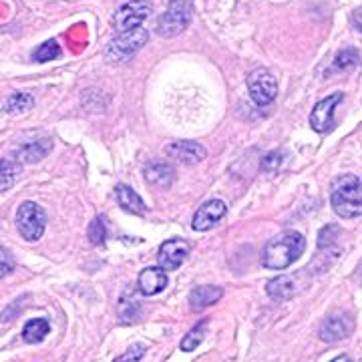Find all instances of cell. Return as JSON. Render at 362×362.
Listing matches in <instances>:
<instances>
[{"label":"cell","instance_id":"6da1fadb","mask_svg":"<svg viewBox=\"0 0 362 362\" xmlns=\"http://www.w3.org/2000/svg\"><path fill=\"white\" fill-rule=\"evenodd\" d=\"M306 247V240L300 232H284L264 246L262 266L266 270H286L296 262Z\"/></svg>","mask_w":362,"mask_h":362},{"label":"cell","instance_id":"7a4b0ae2","mask_svg":"<svg viewBox=\"0 0 362 362\" xmlns=\"http://www.w3.org/2000/svg\"><path fill=\"white\" fill-rule=\"evenodd\" d=\"M332 209L338 218L352 220L362 216V181L354 175H342L332 185Z\"/></svg>","mask_w":362,"mask_h":362},{"label":"cell","instance_id":"3957f363","mask_svg":"<svg viewBox=\"0 0 362 362\" xmlns=\"http://www.w3.org/2000/svg\"><path fill=\"white\" fill-rule=\"evenodd\" d=\"M147 39H149V33L147 28H143V25L125 33H117V37L109 42L105 51V59L109 63H127L131 57H135L141 51Z\"/></svg>","mask_w":362,"mask_h":362},{"label":"cell","instance_id":"277c9868","mask_svg":"<svg viewBox=\"0 0 362 362\" xmlns=\"http://www.w3.org/2000/svg\"><path fill=\"white\" fill-rule=\"evenodd\" d=\"M192 14H194V8H192L189 0H171L168 11L157 21V33L165 39L177 37L189 26Z\"/></svg>","mask_w":362,"mask_h":362},{"label":"cell","instance_id":"5b68a950","mask_svg":"<svg viewBox=\"0 0 362 362\" xmlns=\"http://www.w3.org/2000/svg\"><path fill=\"white\" fill-rule=\"evenodd\" d=\"M47 228V214L35 202H23L16 211V230L26 242H37Z\"/></svg>","mask_w":362,"mask_h":362},{"label":"cell","instance_id":"8992f818","mask_svg":"<svg viewBox=\"0 0 362 362\" xmlns=\"http://www.w3.org/2000/svg\"><path fill=\"white\" fill-rule=\"evenodd\" d=\"M247 90L252 101L258 107L270 105L278 95V81L268 69H256L247 75Z\"/></svg>","mask_w":362,"mask_h":362},{"label":"cell","instance_id":"52a82bcc","mask_svg":"<svg viewBox=\"0 0 362 362\" xmlns=\"http://www.w3.org/2000/svg\"><path fill=\"white\" fill-rule=\"evenodd\" d=\"M153 6L147 0H129L125 2L115 14V30L125 33L131 28H137L143 25V21L151 14Z\"/></svg>","mask_w":362,"mask_h":362},{"label":"cell","instance_id":"ba28073f","mask_svg":"<svg viewBox=\"0 0 362 362\" xmlns=\"http://www.w3.org/2000/svg\"><path fill=\"white\" fill-rule=\"evenodd\" d=\"M344 95L342 93H332L326 99L314 105L310 113V127L316 133H328L334 129V111L338 103H342Z\"/></svg>","mask_w":362,"mask_h":362},{"label":"cell","instance_id":"9c48e42d","mask_svg":"<svg viewBox=\"0 0 362 362\" xmlns=\"http://www.w3.org/2000/svg\"><path fill=\"white\" fill-rule=\"evenodd\" d=\"M354 330V320L350 314L344 312H337V314H330L326 316L320 324V330H318V337L324 342H338V340H344L349 338Z\"/></svg>","mask_w":362,"mask_h":362},{"label":"cell","instance_id":"30bf717a","mask_svg":"<svg viewBox=\"0 0 362 362\" xmlns=\"http://www.w3.org/2000/svg\"><path fill=\"white\" fill-rule=\"evenodd\" d=\"M189 252H192V246L185 240L173 238V240H168V242L161 244L159 254H157V262H159V266L165 272L177 270L181 264L187 259Z\"/></svg>","mask_w":362,"mask_h":362},{"label":"cell","instance_id":"8fae6325","mask_svg":"<svg viewBox=\"0 0 362 362\" xmlns=\"http://www.w3.org/2000/svg\"><path fill=\"white\" fill-rule=\"evenodd\" d=\"M226 211H228V206L221 199H209L195 211L192 228L195 232H207L226 216Z\"/></svg>","mask_w":362,"mask_h":362},{"label":"cell","instance_id":"7c38bea8","mask_svg":"<svg viewBox=\"0 0 362 362\" xmlns=\"http://www.w3.org/2000/svg\"><path fill=\"white\" fill-rule=\"evenodd\" d=\"M165 156L180 161L183 165H195L206 159L207 151L204 145L195 141H175L165 147Z\"/></svg>","mask_w":362,"mask_h":362},{"label":"cell","instance_id":"4fadbf2b","mask_svg":"<svg viewBox=\"0 0 362 362\" xmlns=\"http://www.w3.org/2000/svg\"><path fill=\"white\" fill-rule=\"evenodd\" d=\"M51 149L52 141L49 137L25 141L16 151H14V161H18V163H35V161H40L42 157L49 156Z\"/></svg>","mask_w":362,"mask_h":362},{"label":"cell","instance_id":"5bb4252c","mask_svg":"<svg viewBox=\"0 0 362 362\" xmlns=\"http://www.w3.org/2000/svg\"><path fill=\"white\" fill-rule=\"evenodd\" d=\"M137 286L145 296H156L159 292H163L168 286V272L161 266L159 268H145L137 278Z\"/></svg>","mask_w":362,"mask_h":362},{"label":"cell","instance_id":"9a60e30c","mask_svg":"<svg viewBox=\"0 0 362 362\" xmlns=\"http://www.w3.org/2000/svg\"><path fill=\"white\" fill-rule=\"evenodd\" d=\"M143 175H145V181L149 185H153L157 189H168L175 181V169L169 163H163V161H153L143 169Z\"/></svg>","mask_w":362,"mask_h":362},{"label":"cell","instance_id":"2e32d148","mask_svg":"<svg viewBox=\"0 0 362 362\" xmlns=\"http://www.w3.org/2000/svg\"><path fill=\"white\" fill-rule=\"evenodd\" d=\"M223 296V288L221 286H197L189 292V306L192 310H204L214 306L216 302H220Z\"/></svg>","mask_w":362,"mask_h":362},{"label":"cell","instance_id":"e0dca14e","mask_svg":"<svg viewBox=\"0 0 362 362\" xmlns=\"http://www.w3.org/2000/svg\"><path fill=\"white\" fill-rule=\"evenodd\" d=\"M115 197L117 204L123 207L125 211L133 214V216H145L147 214V206L141 199V195L137 194L135 189H131L129 185L119 183L115 187Z\"/></svg>","mask_w":362,"mask_h":362},{"label":"cell","instance_id":"ac0fdd59","mask_svg":"<svg viewBox=\"0 0 362 362\" xmlns=\"http://www.w3.org/2000/svg\"><path fill=\"white\" fill-rule=\"evenodd\" d=\"M266 292H268V296L272 300H276V302H286V300H290V298H294V294L298 292L296 282H294V278H290V276H278V278H272L268 286H266Z\"/></svg>","mask_w":362,"mask_h":362},{"label":"cell","instance_id":"d6986e66","mask_svg":"<svg viewBox=\"0 0 362 362\" xmlns=\"http://www.w3.org/2000/svg\"><path fill=\"white\" fill-rule=\"evenodd\" d=\"M51 332V324L47 318H35V320H28L23 328V338L28 344H37L42 342L47 334Z\"/></svg>","mask_w":362,"mask_h":362},{"label":"cell","instance_id":"ffe728a7","mask_svg":"<svg viewBox=\"0 0 362 362\" xmlns=\"http://www.w3.org/2000/svg\"><path fill=\"white\" fill-rule=\"evenodd\" d=\"M117 312H119L121 322H133V320H137L141 316V304L135 296L125 294L117 304Z\"/></svg>","mask_w":362,"mask_h":362},{"label":"cell","instance_id":"44dd1931","mask_svg":"<svg viewBox=\"0 0 362 362\" xmlns=\"http://www.w3.org/2000/svg\"><path fill=\"white\" fill-rule=\"evenodd\" d=\"M21 173V163L11 161V159H2L0 161V192H8L13 187Z\"/></svg>","mask_w":362,"mask_h":362},{"label":"cell","instance_id":"7402d4cb","mask_svg":"<svg viewBox=\"0 0 362 362\" xmlns=\"http://www.w3.org/2000/svg\"><path fill=\"white\" fill-rule=\"evenodd\" d=\"M358 61H361V54H358V51H356V49H352V47H346V49H342V51L337 52L332 71H342V73L352 71L354 66H358Z\"/></svg>","mask_w":362,"mask_h":362},{"label":"cell","instance_id":"603a6c76","mask_svg":"<svg viewBox=\"0 0 362 362\" xmlns=\"http://www.w3.org/2000/svg\"><path fill=\"white\" fill-rule=\"evenodd\" d=\"M206 326H207L206 320H204V322H199L197 326H194V328L185 334V338L181 340V350L192 352V350L197 349V346L202 344L204 337H206Z\"/></svg>","mask_w":362,"mask_h":362},{"label":"cell","instance_id":"cb8c5ba5","mask_svg":"<svg viewBox=\"0 0 362 362\" xmlns=\"http://www.w3.org/2000/svg\"><path fill=\"white\" fill-rule=\"evenodd\" d=\"M33 105H35L33 95H28V93H14V95L8 97L4 109H6L8 113H21V111H28Z\"/></svg>","mask_w":362,"mask_h":362},{"label":"cell","instance_id":"d4e9b609","mask_svg":"<svg viewBox=\"0 0 362 362\" xmlns=\"http://www.w3.org/2000/svg\"><path fill=\"white\" fill-rule=\"evenodd\" d=\"M61 57V47L57 45V40H47L42 42L37 51L33 52V59L37 63H49L52 59H59Z\"/></svg>","mask_w":362,"mask_h":362},{"label":"cell","instance_id":"484cf974","mask_svg":"<svg viewBox=\"0 0 362 362\" xmlns=\"http://www.w3.org/2000/svg\"><path fill=\"white\" fill-rule=\"evenodd\" d=\"M89 242L93 246H103L105 240H107V223H105V218L97 216L95 220L89 223Z\"/></svg>","mask_w":362,"mask_h":362},{"label":"cell","instance_id":"4316f807","mask_svg":"<svg viewBox=\"0 0 362 362\" xmlns=\"http://www.w3.org/2000/svg\"><path fill=\"white\" fill-rule=\"evenodd\" d=\"M284 161H286L284 151H270V153H266V156L262 157L259 168H262V171H266V173H276L278 169L284 165Z\"/></svg>","mask_w":362,"mask_h":362},{"label":"cell","instance_id":"83f0119b","mask_svg":"<svg viewBox=\"0 0 362 362\" xmlns=\"http://www.w3.org/2000/svg\"><path fill=\"white\" fill-rule=\"evenodd\" d=\"M338 238H340V228L338 226H326L318 233V250H328V247H337Z\"/></svg>","mask_w":362,"mask_h":362},{"label":"cell","instance_id":"f1b7e54d","mask_svg":"<svg viewBox=\"0 0 362 362\" xmlns=\"http://www.w3.org/2000/svg\"><path fill=\"white\" fill-rule=\"evenodd\" d=\"M145 350H147L145 344H133V346L125 350L121 356H117L113 362H139L143 356H145Z\"/></svg>","mask_w":362,"mask_h":362},{"label":"cell","instance_id":"f546056e","mask_svg":"<svg viewBox=\"0 0 362 362\" xmlns=\"http://www.w3.org/2000/svg\"><path fill=\"white\" fill-rule=\"evenodd\" d=\"M13 270H14L13 254H11L6 247L0 246V278H4V276L13 274Z\"/></svg>","mask_w":362,"mask_h":362},{"label":"cell","instance_id":"4dcf8cb0","mask_svg":"<svg viewBox=\"0 0 362 362\" xmlns=\"http://www.w3.org/2000/svg\"><path fill=\"white\" fill-rule=\"evenodd\" d=\"M352 25H354V28H356L358 33H362V6L352 13Z\"/></svg>","mask_w":362,"mask_h":362},{"label":"cell","instance_id":"1f68e13d","mask_svg":"<svg viewBox=\"0 0 362 362\" xmlns=\"http://www.w3.org/2000/svg\"><path fill=\"white\" fill-rule=\"evenodd\" d=\"M330 362H352V361H350V356H346V354H342V356H337L334 361H330Z\"/></svg>","mask_w":362,"mask_h":362}]
</instances>
